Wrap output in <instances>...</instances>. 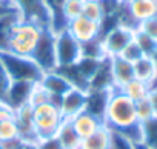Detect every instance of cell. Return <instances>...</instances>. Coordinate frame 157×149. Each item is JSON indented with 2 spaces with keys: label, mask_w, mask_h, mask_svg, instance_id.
Wrapping results in <instances>:
<instances>
[{
  "label": "cell",
  "mask_w": 157,
  "mask_h": 149,
  "mask_svg": "<svg viewBox=\"0 0 157 149\" xmlns=\"http://www.w3.org/2000/svg\"><path fill=\"white\" fill-rule=\"evenodd\" d=\"M103 125L109 131L126 137L136 144L142 141V123L136 115L134 102L117 88H114L111 92Z\"/></svg>",
  "instance_id": "obj_1"
},
{
  "label": "cell",
  "mask_w": 157,
  "mask_h": 149,
  "mask_svg": "<svg viewBox=\"0 0 157 149\" xmlns=\"http://www.w3.org/2000/svg\"><path fill=\"white\" fill-rule=\"evenodd\" d=\"M0 63L8 72L11 82L39 83L43 76V71L36 65L31 57L17 55L10 51H0Z\"/></svg>",
  "instance_id": "obj_2"
},
{
  "label": "cell",
  "mask_w": 157,
  "mask_h": 149,
  "mask_svg": "<svg viewBox=\"0 0 157 149\" xmlns=\"http://www.w3.org/2000/svg\"><path fill=\"white\" fill-rule=\"evenodd\" d=\"M45 28L33 23V22H26V20H19L11 31L10 40H8V46L6 51L17 54V55H23V57H31L33 51L37 46V42L42 35V31Z\"/></svg>",
  "instance_id": "obj_3"
},
{
  "label": "cell",
  "mask_w": 157,
  "mask_h": 149,
  "mask_svg": "<svg viewBox=\"0 0 157 149\" xmlns=\"http://www.w3.org/2000/svg\"><path fill=\"white\" fill-rule=\"evenodd\" d=\"M62 121L63 117L60 114V109L52 103H43L33 108V123L37 140L56 135Z\"/></svg>",
  "instance_id": "obj_4"
},
{
  "label": "cell",
  "mask_w": 157,
  "mask_h": 149,
  "mask_svg": "<svg viewBox=\"0 0 157 149\" xmlns=\"http://www.w3.org/2000/svg\"><path fill=\"white\" fill-rule=\"evenodd\" d=\"M31 58L36 65L43 71L49 72L57 69V58H56V32L51 28H45L42 35L37 42L36 49L31 54Z\"/></svg>",
  "instance_id": "obj_5"
},
{
  "label": "cell",
  "mask_w": 157,
  "mask_h": 149,
  "mask_svg": "<svg viewBox=\"0 0 157 149\" xmlns=\"http://www.w3.org/2000/svg\"><path fill=\"white\" fill-rule=\"evenodd\" d=\"M56 58L57 68L71 66L82 58V45L69 34L68 29L56 32Z\"/></svg>",
  "instance_id": "obj_6"
},
{
  "label": "cell",
  "mask_w": 157,
  "mask_h": 149,
  "mask_svg": "<svg viewBox=\"0 0 157 149\" xmlns=\"http://www.w3.org/2000/svg\"><path fill=\"white\" fill-rule=\"evenodd\" d=\"M134 31L132 28L123 26V25H116L106 32L102 34L100 43L103 48V52L106 57H114L120 55L122 51L132 42L134 39Z\"/></svg>",
  "instance_id": "obj_7"
},
{
  "label": "cell",
  "mask_w": 157,
  "mask_h": 149,
  "mask_svg": "<svg viewBox=\"0 0 157 149\" xmlns=\"http://www.w3.org/2000/svg\"><path fill=\"white\" fill-rule=\"evenodd\" d=\"M11 5L22 20L33 22L42 28H49V13L45 0H11Z\"/></svg>",
  "instance_id": "obj_8"
},
{
  "label": "cell",
  "mask_w": 157,
  "mask_h": 149,
  "mask_svg": "<svg viewBox=\"0 0 157 149\" xmlns=\"http://www.w3.org/2000/svg\"><path fill=\"white\" fill-rule=\"evenodd\" d=\"M39 85L49 94L51 97V103L59 106V102L62 99V95H65L71 88H74L68 79L63 76L62 72H59L57 69L49 71V72H43V76L39 82Z\"/></svg>",
  "instance_id": "obj_9"
},
{
  "label": "cell",
  "mask_w": 157,
  "mask_h": 149,
  "mask_svg": "<svg viewBox=\"0 0 157 149\" xmlns=\"http://www.w3.org/2000/svg\"><path fill=\"white\" fill-rule=\"evenodd\" d=\"M66 29L80 45H85L88 42L100 39V25L83 17V16H78V17L72 19L71 22H68Z\"/></svg>",
  "instance_id": "obj_10"
},
{
  "label": "cell",
  "mask_w": 157,
  "mask_h": 149,
  "mask_svg": "<svg viewBox=\"0 0 157 149\" xmlns=\"http://www.w3.org/2000/svg\"><path fill=\"white\" fill-rule=\"evenodd\" d=\"M85 105H86V91L71 88L65 95H62L59 102V109L63 120H71L77 114L85 111Z\"/></svg>",
  "instance_id": "obj_11"
},
{
  "label": "cell",
  "mask_w": 157,
  "mask_h": 149,
  "mask_svg": "<svg viewBox=\"0 0 157 149\" xmlns=\"http://www.w3.org/2000/svg\"><path fill=\"white\" fill-rule=\"evenodd\" d=\"M34 85L36 83H31V82H11V86L8 89L3 105L11 108L13 111H17L19 108L28 105Z\"/></svg>",
  "instance_id": "obj_12"
},
{
  "label": "cell",
  "mask_w": 157,
  "mask_h": 149,
  "mask_svg": "<svg viewBox=\"0 0 157 149\" xmlns=\"http://www.w3.org/2000/svg\"><path fill=\"white\" fill-rule=\"evenodd\" d=\"M111 92L113 89H88L86 91L85 111L97 117L102 123H103V117H105V111H106Z\"/></svg>",
  "instance_id": "obj_13"
},
{
  "label": "cell",
  "mask_w": 157,
  "mask_h": 149,
  "mask_svg": "<svg viewBox=\"0 0 157 149\" xmlns=\"http://www.w3.org/2000/svg\"><path fill=\"white\" fill-rule=\"evenodd\" d=\"M109 66H111V76H113V83L114 88L120 89L123 88L128 82L134 79V68L132 63L125 60L120 55L109 57Z\"/></svg>",
  "instance_id": "obj_14"
},
{
  "label": "cell",
  "mask_w": 157,
  "mask_h": 149,
  "mask_svg": "<svg viewBox=\"0 0 157 149\" xmlns=\"http://www.w3.org/2000/svg\"><path fill=\"white\" fill-rule=\"evenodd\" d=\"M14 120L17 123L20 138L37 141V135H36L34 123H33V106L31 105H25L19 108L17 111H14Z\"/></svg>",
  "instance_id": "obj_15"
},
{
  "label": "cell",
  "mask_w": 157,
  "mask_h": 149,
  "mask_svg": "<svg viewBox=\"0 0 157 149\" xmlns=\"http://www.w3.org/2000/svg\"><path fill=\"white\" fill-rule=\"evenodd\" d=\"M125 5L128 14L137 23V26L140 22L157 16V0H132Z\"/></svg>",
  "instance_id": "obj_16"
},
{
  "label": "cell",
  "mask_w": 157,
  "mask_h": 149,
  "mask_svg": "<svg viewBox=\"0 0 157 149\" xmlns=\"http://www.w3.org/2000/svg\"><path fill=\"white\" fill-rule=\"evenodd\" d=\"M69 121H71L72 128L75 129V132L78 134V137H80V138H85V137L91 135L93 132H96L103 125L97 117L91 115L86 111H82L80 114H77L75 117H72Z\"/></svg>",
  "instance_id": "obj_17"
},
{
  "label": "cell",
  "mask_w": 157,
  "mask_h": 149,
  "mask_svg": "<svg viewBox=\"0 0 157 149\" xmlns=\"http://www.w3.org/2000/svg\"><path fill=\"white\" fill-rule=\"evenodd\" d=\"M111 135H113V132L105 125H102L96 132L82 138L78 149H109Z\"/></svg>",
  "instance_id": "obj_18"
},
{
  "label": "cell",
  "mask_w": 157,
  "mask_h": 149,
  "mask_svg": "<svg viewBox=\"0 0 157 149\" xmlns=\"http://www.w3.org/2000/svg\"><path fill=\"white\" fill-rule=\"evenodd\" d=\"M134 68V79L142 80L148 85H152L157 79V69L154 66V63L151 61L149 57L143 55L142 58H139L137 61L132 63Z\"/></svg>",
  "instance_id": "obj_19"
},
{
  "label": "cell",
  "mask_w": 157,
  "mask_h": 149,
  "mask_svg": "<svg viewBox=\"0 0 157 149\" xmlns=\"http://www.w3.org/2000/svg\"><path fill=\"white\" fill-rule=\"evenodd\" d=\"M66 0H45L49 13V28L54 32L66 29V20L63 17V5Z\"/></svg>",
  "instance_id": "obj_20"
},
{
  "label": "cell",
  "mask_w": 157,
  "mask_h": 149,
  "mask_svg": "<svg viewBox=\"0 0 157 149\" xmlns=\"http://www.w3.org/2000/svg\"><path fill=\"white\" fill-rule=\"evenodd\" d=\"M56 137L60 141L63 149H78L80 141H82V138L78 137V134L75 132V129L72 128L69 120H63L62 121L59 131L56 132Z\"/></svg>",
  "instance_id": "obj_21"
},
{
  "label": "cell",
  "mask_w": 157,
  "mask_h": 149,
  "mask_svg": "<svg viewBox=\"0 0 157 149\" xmlns=\"http://www.w3.org/2000/svg\"><path fill=\"white\" fill-rule=\"evenodd\" d=\"M19 20H20V17H19V14H17L16 9L0 17V51H6V46H8V40H10L13 26Z\"/></svg>",
  "instance_id": "obj_22"
},
{
  "label": "cell",
  "mask_w": 157,
  "mask_h": 149,
  "mask_svg": "<svg viewBox=\"0 0 157 149\" xmlns=\"http://www.w3.org/2000/svg\"><path fill=\"white\" fill-rule=\"evenodd\" d=\"M149 89H151V85H148L142 80H137V79H132L123 88H120V91L132 102H139L142 99H146L149 94Z\"/></svg>",
  "instance_id": "obj_23"
},
{
  "label": "cell",
  "mask_w": 157,
  "mask_h": 149,
  "mask_svg": "<svg viewBox=\"0 0 157 149\" xmlns=\"http://www.w3.org/2000/svg\"><path fill=\"white\" fill-rule=\"evenodd\" d=\"M142 144L149 149H157V115L142 123Z\"/></svg>",
  "instance_id": "obj_24"
},
{
  "label": "cell",
  "mask_w": 157,
  "mask_h": 149,
  "mask_svg": "<svg viewBox=\"0 0 157 149\" xmlns=\"http://www.w3.org/2000/svg\"><path fill=\"white\" fill-rule=\"evenodd\" d=\"M82 16L100 25L102 20H103V17H105V11H103L102 0H83Z\"/></svg>",
  "instance_id": "obj_25"
},
{
  "label": "cell",
  "mask_w": 157,
  "mask_h": 149,
  "mask_svg": "<svg viewBox=\"0 0 157 149\" xmlns=\"http://www.w3.org/2000/svg\"><path fill=\"white\" fill-rule=\"evenodd\" d=\"M134 42L137 43V46L140 48V51L143 52V55L149 57L152 54V51L157 48V40L152 39L151 35L142 32L140 29H136L134 31Z\"/></svg>",
  "instance_id": "obj_26"
},
{
  "label": "cell",
  "mask_w": 157,
  "mask_h": 149,
  "mask_svg": "<svg viewBox=\"0 0 157 149\" xmlns=\"http://www.w3.org/2000/svg\"><path fill=\"white\" fill-rule=\"evenodd\" d=\"M19 137H20V134H19V128H17L14 117L6 118V120H0V143L14 140Z\"/></svg>",
  "instance_id": "obj_27"
},
{
  "label": "cell",
  "mask_w": 157,
  "mask_h": 149,
  "mask_svg": "<svg viewBox=\"0 0 157 149\" xmlns=\"http://www.w3.org/2000/svg\"><path fill=\"white\" fill-rule=\"evenodd\" d=\"M82 9H83V0H66L63 5V17L66 20V25L72 19L82 16Z\"/></svg>",
  "instance_id": "obj_28"
},
{
  "label": "cell",
  "mask_w": 157,
  "mask_h": 149,
  "mask_svg": "<svg viewBox=\"0 0 157 149\" xmlns=\"http://www.w3.org/2000/svg\"><path fill=\"white\" fill-rule=\"evenodd\" d=\"M134 106H136V115H137V118H139L140 123H143V121H146V120H149L151 117L155 115L154 114V109H152V105L148 100V97L146 99H142L139 102H134Z\"/></svg>",
  "instance_id": "obj_29"
},
{
  "label": "cell",
  "mask_w": 157,
  "mask_h": 149,
  "mask_svg": "<svg viewBox=\"0 0 157 149\" xmlns=\"http://www.w3.org/2000/svg\"><path fill=\"white\" fill-rule=\"evenodd\" d=\"M43 103H51V97H49V94H48L39 83H36L34 88H33V91H31L29 103H28V105H31L33 108H36V106H39V105H43Z\"/></svg>",
  "instance_id": "obj_30"
},
{
  "label": "cell",
  "mask_w": 157,
  "mask_h": 149,
  "mask_svg": "<svg viewBox=\"0 0 157 149\" xmlns=\"http://www.w3.org/2000/svg\"><path fill=\"white\" fill-rule=\"evenodd\" d=\"M109 149H136V143H132L131 140H128L126 137H123V135H120L117 132H113Z\"/></svg>",
  "instance_id": "obj_31"
},
{
  "label": "cell",
  "mask_w": 157,
  "mask_h": 149,
  "mask_svg": "<svg viewBox=\"0 0 157 149\" xmlns=\"http://www.w3.org/2000/svg\"><path fill=\"white\" fill-rule=\"evenodd\" d=\"M120 57H123L125 60H128V61H131V63H134V61H137L139 58L143 57V52L140 51V48L137 46V43H136L134 39H132V42L122 51Z\"/></svg>",
  "instance_id": "obj_32"
},
{
  "label": "cell",
  "mask_w": 157,
  "mask_h": 149,
  "mask_svg": "<svg viewBox=\"0 0 157 149\" xmlns=\"http://www.w3.org/2000/svg\"><path fill=\"white\" fill-rule=\"evenodd\" d=\"M10 86H11V79L8 72L5 71V68L2 66V63H0V105H3Z\"/></svg>",
  "instance_id": "obj_33"
},
{
  "label": "cell",
  "mask_w": 157,
  "mask_h": 149,
  "mask_svg": "<svg viewBox=\"0 0 157 149\" xmlns=\"http://www.w3.org/2000/svg\"><path fill=\"white\" fill-rule=\"evenodd\" d=\"M137 29H140L142 32H145V34H148V35H151L152 39L157 40V16L140 22Z\"/></svg>",
  "instance_id": "obj_34"
},
{
  "label": "cell",
  "mask_w": 157,
  "mask_h": 149,
  "mask_svg": "<svg viewBox=\"0 0 157 149\" xmlns=\"http://www.w3.org/2000/svg\"><path fill=\"white\" fill-rule=\"evenodd\" d=\"M37 149H63L60 141L57 140L56 135L46 137V138H39L37 140Z\"/></svg>",
  "instance_id": "obj_35"
},
{
  "label": "cell",
  "mask_w": 157,
  "mask_h": 149,
  "mask_svg": "<svg viewBox=\"0 0 157 149\" xmlns=\"http://www.w3.org/2000/svg\"><path fill=\"white\" fill-rule=\"evenodd\" d=\"M148 100L151 102L152 109H154V114L157 115V85H152V86H151L149 94H148Z\"/></svg>",
  "instance_id": "obj_36"
},
{
  "label": "cell",
  "mask_w": 157,
  "mask_h": 149,
  "mask_svg": "<svg viewBox=\"0 0 157 149\" xmlns=\"http://www.w3.org/2000/svg\"><path fill=\"white\" fill-rule=\"evenodd\" d=\"M16 149H37V141L20 138V141H19V144H17Z\"/></svg>",
  "instance_id": "obj_37"
},
{
  "label": "cell",
  "mask_w": 157,
  "mask_h": 149,
  "mask_svg": "<svg viewBox=\"0 0 157 149\" xmlns=\"http://www.w3.org/2000/svg\"><path fill=\"white\" fill-rule=\"evenodd\" d=\"M11 11H14V8H13V6H8V5H0V17L5 16V14H8V13H11Z\"/></svg>",
  "instance_id": "obj_38"
},
{
  "label": "cell",
  "mask_w": 157,
  "mask_h": 149,
  "mask_svg": "<svg viewBox=\"0 0 157 149\" xmlns=\"http://www.w3.org/2000/svg\"><path fill=\"white\" fill-rule=\"evenodd\" d=\"M149 58H151V61L154 63V66H155V69H157V48L152 51V54L149 55Z\"/></svg>",
  "instance_id": "obj_39"
},
{
  "label": "cell",
  "mask_w": 157,
  "mask_h": 149,
  "mask_svg": "<svg viewBox=\"0 0 157 149\" xmlns=\"http://www.w3.org/2000/svg\"><path fill=\"white\" fill-rule=\"evenodd\" d=\"M0 5H8V6H13V5H11V0H0Z\"/></svg>",
  "instance_id": "obj_40"
},
{
  "label": "cell",
  "mask_w": 157,
  "mask_h": 149,
  "mask_svg": "<svg viewBox=\"0 0 157 149\" xmlns=\"http://www.w3.org/2000/svg\"><path fill=\"white\" fill-rule=\"evenodd\" d=\"M136 149H149V147H146V146L142 144V143H137V144H136Z\"/></svg>",
  "instance_id": "obj_41"
},
{
  "label": "cell",
  "mask_w": 157,
  "mask_h": 149,
  "mask_svg": "<svg viewBox=\"0 0 157 149\" xmlns=\"http://www.w3.org/2000/svg\"><path fill=\"white\" fill-rule=\"evenodd\" d=\"M123 3H129V2H132V0H122Z\"/></svg>",
  "instance_id": "obj_42"
},
{
  "label": "cell",
  "mask_w": 157,
  "mask_h": 149,
  "mask_svg": "<svg viewBox=\"0 0 157 149\" xmlns=\"http://www.w3.org/2000/svg\"><path fill=\"white\" fill-rule=\"evenodd\" d=\"M0 149H2V144H0Z\"/></svg>",
  "instance_id": "obj_43"
}]
</instances>
